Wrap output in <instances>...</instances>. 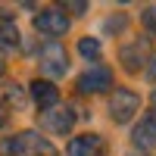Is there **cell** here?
<instances>
[{
  "mask_svg": "<svg viewBox=\"0 0 156 156\" xmlns=\"http://www.w3.org/2000/svg\"><path fill=\"white\" fill-rule=\"evenodd\" d=\"M0 153L3 156H56V147L37 131H22L16 137H6L0 144Z\"/></svg>",
  "mask_w": 156,
  "mask_h": 156,
  "instance_id": "6da1fadb",
  "label": "cell"
},
{
  "mask_svg": "<svg viewBox=\"0 0 156 156\" xmlns=\"http://www.w3.org/2000/svg\"><path fill=\"white\" fill-rule=\"evenodd\" d=\"M137 109H140V97L131 87H115L109 94V115H112V122H119V125L131 122Z\"/></svg>",
  "mask_w": 156,
  "mask_h": 156,
  "instance_id": "7a4b0ae2",
  "label": "cell"
},
{
  "mask_svg": "<svg viewBox=\"0 0 156 156\" xmlns=\"http://www.w3.org/2000/svg\"><path fill=\"white\" fill-rule=\"evenodd\" d=\"M37 56H41V69L47 72V75H53V78H59V75H66V69H69V56H66V50H62V44L59 41H44L41 44V50H37Z\"/></svg>",
  "mask_w": 156,
  "mask_h": 156,
  "instance_id": "3957f363",
  "label": "cell"
},
{
  "mask_svg": "<svg viewBox=\"0 0 156 156\" xmlns=\"http://www.w3.org/2000/svg\"><path fill=\"white\" fill-rule=\"evenodd\" d=\"M34 28L41 31V34H47V37H53V41H56L59 34L69 31V16H66L59 6H47V9H41V12L34 16Z\"/></svg>",
  "mask_w": 156,
  "mask_h": 156,
  "instance_id": "277c9868",
  "label": "cell"
},
{
  "mask_svg": "<svg viewBox=\"0 0 156 156\" xmlns=\"http://www.w3.org/2000/svg\"><path fill=\"white\" fill-rule=\"evenodd\" d=\"M41 125L47 128L50 134H69L72 125H75V109L56 103V106H50V109L41 112Z\"/></svg>",
  "mask_w": 156,
  "mask_h": 156,
  "instance_id": "5b68a950",
  "label": "cell"
},
{
  "mask_svg": "<svg viewBox=\"0 0 156 156\" xmlns=\"http://www.w3.org/2000/svg\"><path fill=\"white\" fill-rule=\"evenodd\" d=\"M75 87H78V94H100V90L112 87V72L106 66H94V69H87V72L78 75Z\"/></svg>",
  "mask_w": 156,
  "mask_h": 156,
  "instance_id": "8992f818",
  "label": "cell"
},
{
  "mask_svg": "<svg viewBox=\"0 0 156 156\" xmlns=\"http://www.w3.org/2000/svg\"><path fill=\"white\" fill-rule=\"evenodd\" d=\"M69 156H106V140L100 134H78L66 147Z\"/></svg>",
  "mask_w": 156,
  "mask_h": 156,
  "instance_id": "52a82bcc",
  "label": "cell"
},
{
  "mask_svg": "<svg viewBox=\"0 0 156 156\" xmlns=\"http://www.w3.org/2000/svg\"><path fill=\"white\" fill-rule=\"evenodd\" d=\"M119 56H122V62H125L128 72H137L147 62V56H150V41H147V37H134L131 44H125L119 50Z\"/></svg>",
  "mask_w": 156,
  "mask_h": 156,
  "instance_id": "ba28073f",
  "label": "cell"
},
{
  "mask_svg": "<svg viewBox=\"0 0 156 156\" xmlns=\"http://www.w3.org/2000/svg\"><path fill=\"white\" fill-rule=\"evenodd\" d=\"M131 144L140 147V150H153L156 147V112L140 115V122L134 125V131H131Z\"/></svg>",
  "mask_w": 156,
  "mask_h": 156,
  "instance_id": "9c48e42d",
  "label": "cell"
},
{
  "mask_svg": "<svg viewBox=\"0 0 156 156\" xmlns=\"http://www.w3.org/2000/svg\"><path fill=\"white\" fill-rule=\"evenodd\" d=\"M28 90H31V100L37 103V109H41V112L59 103V90H56L53 81H44V78H37V81H31Z\"/></svg>",
  "mask_w": 156,
  "mask_h": 156,
  "instance_id": "30bf717a",
  "label": "cell"
},
{
  "mask_svg": "<svg viewBox=\"0 0 156 156\" xmlns=\"http://www.w3.org/2000/svg\"><path fill=\"white\" fill-rule=\"evenodd\" d=\"M19 47V28L12 22H0V53Z\"/></svg>",
  "mask_w": 156,
  "mask_h": 156,
  "instance_id": "8fae6325",
  "label": "cell"
},
{
  "mask_svg": "<svg viewBox=\"0 0 156 156\" xmlns=\"http://www.w3.org/2000/svg\"><path fill=\"white\" fill-rule=\"evenodd\" d=\"M0 97H3V103H6V106H12V109H19L22 103H25V90H22V84H16V81H9V84L3 87V94H0Z\"/></svg>",
  "mask_w": 156,
  "mask_h": 156,
  "instance_id": "7c38bea8",
  "label": "cell"
},
{
  "mask_svg": "<svg viewBox=\"0 0 156 156\" xmlns=\"http://www.w3.org/2000/svg\"><path fill=\"white\" fill-rule=\"evenodd\" d=\"M78 53L84 59H90V62H97L100 59V41L97 37H81V41H78Z\"/></svg>",
  "mask_w": 156,
  "mask_h": 156,
  "instance_id": "4fadbf2b",
  "label": "cell"
},
{
  "mask_svg": "<svg viewBox=\"0 0 156 156\" xmlns=\"http://www.w3.org/2000/svg\"><path fill=\"white\" fill-rule=\"evenodd\" d=\"M59 9H62V12H66V9H72L75 16H84V12H87V3H78V0H69V3H59Z\"/></svg>",
  "mask_w": 156,
  "mask_h": 156,
  "instance_id": "5bb4252c",
  "label": "cell"
},
{
  "mask_svg": "<svg viewBox=\"0 0 156 156\" xmlns=\"http://www.w3.org/2000/svg\"><path fill=\"white\" fill-rule=\"evenodd\" d=\"M140 19H144V25L150 31H156V6H147L144 12H140Z\"/></svg>",
  "mask_w": 156,
  "mask_h": 156,
  "instance_id": "9a60e30c",
  "label": "cell"
},
{
  "mask_svg": "<svg viewBox=\"0 0 156 156\" xmlns=\"http://www.w3.org/2000/svg\"><path fill=\"white\" fill-rule=\"evenodd\" d=\"M150 81H156V56L150 59Z\"/></svg>",
  "mask_w": 156,
  "mask_h": 156,
  "instance_id": "2e32d148",
  "label": "cell"
},
{
  "mask_svg": "<svg viewBox=\"0 0 156 156\" xmlns=\"http://www.w3.org/2000/svg\"><path fill=\"white\" fill-rule=\"evenodd\" d=\"M3 122H6V109H3V103H0V128H3Z\"/></svg>",
  "mask_w": 156,
  "mask_h": 156,
  "instance_id": "e0dca14e",
  "label": "cell"
},
{
  "mask_svg": "<svg viewBox=\"0 0 156 156\" xmlns=\"http://www.w3.org/2000/svg\"><path fill=\"white\" fill-rule=\"evenodd\" d=\"M153 112H156V90H153Z\"/></svg>",
  "mask_w": 156,
  "mask_h": 156,
  "instance_id": "ac0fdd59",
  "label": "cell"
},
{
  "mask_svg": "<svg viewBox=\"0 0 156 156\" xmlns=\"http://www.w3.org/2000/svg\"><path fill=\"white\" fill-rule=\"evenodd\" d=\"M0 75H3V59H0Z\"/></svg>",
  "mask_w": 156,
  "mask_h": 156,
  "instance_id": "d6986e66",
  "label": "cell"
}]
</instances>
